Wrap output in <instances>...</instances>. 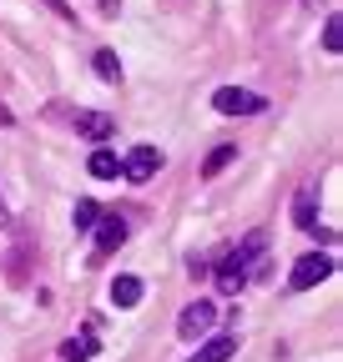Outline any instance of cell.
Masks as SVG:
<instances>
[{
    "label": "cell",
    "instance_id": "obj_1",
    "mask_svg": "<svg viewBox=\"0 0 343 362\" xmlns=\"http://www.w3.org/2000/svg\"><path fill=\"white\" fill-rule=\"evenodd\" d=\"M263 252V237H247V247H237V252H227L223 262H218V272H212V277H218V292L223 297H237L242 287H247V277H252V257Z\"/></svg>",
    "mask_w": 343,
    "mask_h": 362
},
{
    "label": "cell",
    "instance_id": "obj_2",
    "mask_svg": "<svg viewBox=\"0 0 343 362\" xmlns=\"http://www.w3.org/2000/svg\"><path fill=\"white\" fill-rule=\"evenodd\" d=\"M328 277H333V257H328V252H308V257L293 262L288 287H293V292H308V287H318V282H328Z\"/></svg>",
    "mask_w": 343,
    "mask_h": 362
},
{
    "label": "cell",
    "instance_id": "obj_3",
    "mask_svg": "<svg viewBox=\"0 0 343 362\" xmlns=\"http://www.w3.org/2000/svg\"><path fill=\"white\" fill-rule=\"evenodd\" d=\"M212 106H218V116H263L268 111V101L257 90H242V86H223L212 96Z\"/></svg>",
    "mask_w": 343,
    "mask_h": 362
},
{
    "label": "cell",
    "instance_id": "obj_4",
    "mask_svg": "<svg viewBox=\"0 0 343 362\" xmlns=\"http://www.w3.org/2000/svg\"><path fill=\"white\" fill-rule=\"evenodd\" d=\"M212 322H218V302H187L182 307V317H177V332H182V342H197L202 332H212Z\"/></svg>",
    "mask_w": 343,
    "mask_h": 362
},
{
    "label": "cell",
    "instance_id": "obj_5",
    "mask_svg": "<svg viewBox=\"0 0 343 362\" xmlns=\"http://www.w3.org/2000/svg\"><path fill=\"white\" fill-rule=\"evenodd\" d=\"M162 161H167V156H162L157 146H132V151L121 156V176H126V181H137V187H142V181H152V176L162 171Z\"/></svg>",
    "mask_w": 343,
    "mask_h": 362
},
{
    "label": "cell",
    "instance_id": "obj_6",
    "mask_svg": "<svg viewBox=\"0 0 343 362\" xmlns=\"http://www.w3.org/2000/svg\"><path fill=\"white\" fill-rule=\"evenodd\" d=\"M293 221H298V232H313V226H318V181H303V187H298Z\"/></svg>",
    "mask_w": 343,
    "mask_h": 362
},
{
    "label": "cell",
    "instance_id": "obj_7",
    "mask_svg": "<svg viewBox=\"0 0 343 362\" xmlns=\"http://www.w3.org/2000/svg\"><path fill=\"white\" fill-rule=\"evenodd\" d=\"M101 352V342H96V327H81V332H71L66 337V347H61V362H91Z\"/></svg>",
    "mask_w": 343,
    "mask_h": 362
},
{
    "label": "cell",
    "instance_id": "obj_8",
    "mask_svg": "<svg viewBox=\"0 0 343 362\" xmlns=\"http://www.w3.org/2000/svg\"><path fill=\"white\" fill-rule=\"evenodd\" d=\"M91 232H96V257H111V252L126 242V221H121V216H101Z\"/></svg>",
    "mask_w": 343,
    "mask_h": 362
},
{
    "label": "cell",
    "instance_id": "obj_9",
    "mask_svg": "<svg viewBox=\"0 0 343 362\" xmlns=\"http://www.w3.org/2000/svg\"><path fill=\"white\" fill-rule=\"evenodd\" d=\"M76 131L86 136V141H111L116 121H111V116H101V111H76Z\"/></svg>",
    "mask_w": 343,
    "mask_h": 362
},
{
    "label": "cell",
    "instance_id": "obj_10",
    "mask_svg": "<svg viewBox=\"0 0 343 362\" xmlns=\"http://www.w3.org/2000/svg\"><path fill=\"white\" fill-rule=\"evenodd\" d=\"M232 352H237V337H212V342H202L187 362H227Z\"/></svg>",
    "mask_w": 343,
    "mask_h": 362
},
{
    "label": "cell",
    "instance_id": "obj_11",
    "mask_svg": "<svg viewBox=\"0 0 343 362\" xmlns=\"http://www.w3.org/2000/svg\"><path fill=\"white\" fill-rule=\"evenodd\" d=\"M111 302H116L121 312H132V307L142 302V277H116V282H111Z\"/></svg>",
    "mask_w": 343,
    "mask_h": 362
},
{
    "label": "cell",
    "instance_id": "obj_12",
    "mask_svg": "<svg viewBox=\"0 0 343 362\" xmlns=\"http://www.w3.org/2000/svg\"><path fill=\"white\" fill-rule=\"evenodd\" d=\"M86 166H91V176H101V181H116V176H121V156H116V151H106V146H96Z\"/></svg>",
    "mask_w": 343,
    "mask_h": 362
},
{
    "label": "cell",
    "instance_id": "obj_13",
    "mask_svg": "<svg viewBox=\"0 0 343 362\" xmlns=\"http://www.w3.org/2000/svg\"><path fill=\"white\" fill-rule=\"evenodd\" d=\"M96 221H101V206H96L91 197H81V202L71 206V226H76V232H91Z\"/></svg>",
    "mask_w": 343,
    "mask_h": 362
},
{
    "label": "cell",
    "instance_id": "obj_14",
    "mask_svg": "<svg viewBox=\"0 0 343 362\" xmlns=\"http://www.w3.org/2000/svg\"><path fill=\"white\" fill-rule=\"evenodd\" d=\"M232 161H237V146H218V151L202 161V176H218V171H227Z\"/></svg>",
    "mask_w": 343,
    "mask_h": 362
},
{
    "label": "cell",
    "instance_id": "obj_15",
    "mask_svg": "<svg viewBox=\"0 0 343 362\" xmlns=\"http://www.w3.org/2000/svg\"><path fill=\"white\" fill-rule=\"evenodd\" d=\"M91 61H96V76H101V81H121V61H116V51H96Z\"/></svg>",
    "mask_w": 343,
    "mask_h": 362
},
{
    "label": "cell",
    "instance_id": "obj_16",
    "mask_svg": "<svg viewBox=\"0 0 343 362\" xmlns=\"http://www.w3.org/2000/svg\"><path fill=\"white\" fill-rule=\"evenodd\" d=\"M338 45H343V21H338V16H328V25H323V51H328V56H338Z\"/></svg>",
    "mask_w": 343,
    "mask_h": 362
}]
</instances>
